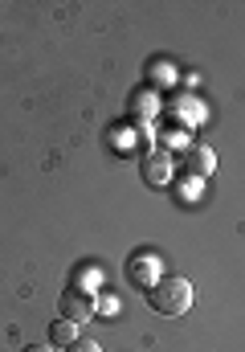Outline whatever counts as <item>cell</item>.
I'll list each match as a JSON object with an SVG mask.
<instances>
[{"label":"cell","instance_id":"cell-1","mask_svg":"<svg viewBox=\"0 0 245 352\" xmlns=\"http://www.w3.org/2000/svg\"><path fill=\"white\" fill-rule=\"evenodd\" d=\"M148 303L160 316H184L192 307V283L180 274H163L156 287H148Z\"/></svg>","mask_w":245,"mask_h":352},{"label":"cell","instance_id":"cell-2","mask_svg":"<svg viewBox=\"0 0 245 352\" xmlns=\"http://www.w3.org/2000/svg\"><path fill=\"white\" fill-rule=\"evenodd\" d=\"M58 311H62V320L82 324V320H90V316H94V295H90V291H82V287H66V291H62V299H58Z\"/></svg>","mask_w":245,"mask_h":352},{"label":"cell","instance_id":"cell-3","mask_svg":"<svg viewBox=\"0 0 245 352\" xmlns=\"http://www.w3.org/2000/svg\"><path fill=\"white\" fill-rule=\"evenodd\" d=\"M127 278H131V287H156L160 283V258L156 254H135L131 263H127Z\"/></svg>","mask_w":245,"mask_h":352},{"label":"cell","instance_id":"cell-4","mask_svg":"<svg viewBox=\"0 0 245 352\" xmlns=\"http://www.w3.org/2000/svg\"><path fill=\"white\" fill-rule=\"evenodd\" d=\"M139 176H143L152 188L163 184V180H167V156H163V152H143V156H139Z\"/></svg>","mask_w":245,"mask_h":352},{"label":"cell","instance_id":"cell-5","mask_svg":"<svg viewBox=\"0 0 245 352\" xmlns=\"http://www.w3.org/2000/svg\"><path fill=\"white\" fill-rule=\"evenodd\" d=\"M184 173L209 176V173H213V152H209V148H200V144H196V148H188V152H184Z\"/></svg>","mask_w":245,"mask_h":352},{"label":"cell","instance_id":"cell-6","mask_svg":"<svg viewBox=\"0 0 245 352\" xmlns=\"http://www.w3.org/2000/svg\"><path fill=\"white\" fill-rule=\"evenodd\" d=\"M78 340V324H70V320H54L49 324V344L54 349H70Z\"/></svg>","mask_w":245,"mask_h":352},{"label":"cell","instance_id":"cell-7","mask_svg":"<svg viewBox=\"0 0 245 352\" xmlns=\"http://www.w3.org/2000/svg\"><path fill=\"white\" fill-rule=\"evenodd\" d=\"M70 352H102V349H98V344H94V340H82V336H78V340H74V344H70Z\"/></svg>","mask_w":245,"mask_h":352},{"label":"cell","instance_id":"cell-8","mask_svg":"<svg viewBox=\"0 0 245 352\" xmlns=\"http://www.w3.org/2000/svg\"><path fill=\"white\" fill-rule=\"evenodd\" d=\"M25 352H54V349H49V344H29Z\"/></svg>","mask_w":245,"mask_h":352}]
</instances>
